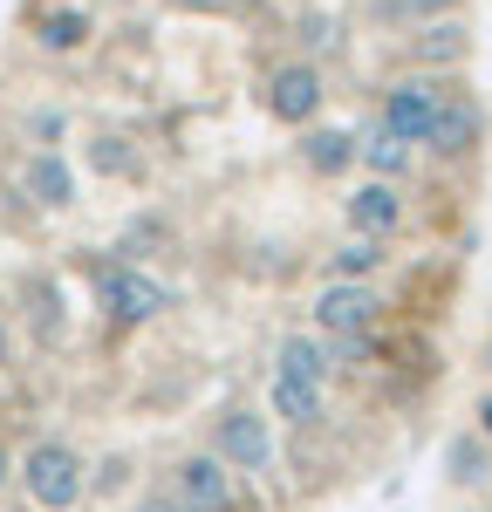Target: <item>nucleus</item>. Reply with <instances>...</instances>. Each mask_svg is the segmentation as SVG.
I'll return each instance as SVG.
<instances>
[{"label":"nucleus","mask_w":492,"mask_h":512,"mask_svg":"<svg viewBox=\"0 0 492 512\" xmlns=\"http://www.w3.org/2000/svg\"><path fill=\"white\" fill-rule=\"evenodd\" d=\"M445 89H451V76H431V69H410V76L383 82V96H376V123H383V130H397L410 151H424V137H431V117H438Z\"/></svg>","instance_id":"f257e3e1"},{"label":"nucleus","mask_w":492,"mask_h":512,"mask_svg":"<svg viewBox=\"0 0 492 512\" xmlns=\"http://www.w3.org/2000/svg\"><path fill=\"white\" fill-rule=\"evenodd\" d=\"M424 151L438 164H472L486 151V103L472 96V82L451 76L445 103H438V117H431V137H424Z\"/></svg>","instance_id":"f03ea898"},{"label":"nucleus","mask_w":492,"mask_h":512,"mask_svg":"<svg viewBox=\"0 0 492 512\" xmlns=\"http://www.w3.org/2000/svg\"><path fill=\"white\" fill-rule=\"evenodd\" d=\"M21 485H28V499L41 512H69L89 492V478H82V458L69 444H35L28 458H21Z\"/></svg>","instance_id":"7ed1b4c3"},{"label":"nucleus","mask_w":492,"mask_h":512,"mask_svg":"<svg viewBox=\"0 0 492 512\" xmlns=\"http://www.w3.org/2000/svg\"><path fill=\"white\" fill-rule=\"evenodd\" d=\"M212 451L233 465V472H274V424L260 417V410H246V403H233V410H219V424H212Z\"/></svg>","instance_id":"20e7f679"},{"label":"nucleus","mask_w":492,"mask_h":512,"mask_svg":"<svg viewBox=\"0 0 492 512\" xmlns=\"http://www.w3.org/2000/svg\"><path fill=\"white\" fill-rule=\"evenodd\" d=\"M96 301H103V315L123 321V328H137V321H158L171 308V294H164V280L137 274V267H96Z\"/></svg>","instance_id":"39448f33"},{"label":"nucleus","mask_w":492,"mask_h":512,"mask_svg":"<svg viewBox=\"0 0 492 512\" xmlns=\"http://www.w3.org/2000/svg\"><path fill=\"white\" fill-rule=\"evenodd\" d=\"M315 328L322 335H376L383 328V294L369 280H328L315 294Z\"/></svg>","instance_id":"423d86ee"},{"label":"nucleus","mask_w":492,"mask_h":512,"mask_svg":"<svg viewBox=\"0 0 492 512\" xmlns=\"http://www.w3.org/2000/svg\"><path fill=\"white\" fill-rule=\"evenodd\" d=\"M404 62L410 69H431V76H465L472 62V28L458 14H438V21H417L404 41Z\"/></svg>","instance_id":"0eeeda50"},{"label":"nucleus","mask_w":492,"mask_h":512,"mask_svg":"<svg viewBox=\"0 0 492 512\" xmlns=\"http://www.w3.org/2000/svg\"><path fill=\"white\" fill-rule=\"evenodd\" d=\"M322 103H328V89H322L315 62H281L267 76V117L287 123V130H308V123L322 117Z\"/></svg>","instance_id":"6e6552de"},{"label":"nucleus","mask_w":492,"mask_h":512,"mask_svg":"<svg viewBox=\"0 0 492 512\" xmlns=\"http://www.w3.org/2000/svg\"><path fill=\"white\" fill-rule=\"evenodd\" d=\"M404 185L397 178H363L356 192L342 198V219H349V233H376V239H397L404 233Z\"/></svg>","instance_id":"1a4fd4ad"},{"label":"nucleus","mask_w":492,"mask_h":512,"mask_svg":"<svg viewBox=\"0 0 492 512\" xmlns=\"http://www.w3.org/2000/svg\"><path fill=\"white\" fill-rule=\"evenodd\" d=\"M267 410H274L281 424H294V431H315V424L328 417V383H315V376H301V369H281V362H274Z\"/></svg>","instance_id":"9d476101"},{"label":"nucleus","mask_w":492,"mask_h":512,"mask_svg":"<svg viewBox=\"0 0 492 512\" xmlns=\"http://www.w3.org/2000/svg\"><path fill=\"white\" fill-rule=\"evenodd\" d=\"M178 499L192 512H233V465L219 451H192L178 465Z\"/></svg>","instance_id":"9b49d317"},{"label":"nucleus","mask_w":492,"mask_h":512,"mask_svg":"<svg viewBox=\"0 0 492 512\" xmlns=\"http://www.w3.org/2000/svg\"><path fill=\"white\" fill-rule=\"evenodd\" d=\"M438 465H445V485H451V492H492V444L479 437V424L451 431L445 451H438Z\"/></svg>","instance_id":"f8f14e48"},{"label":"nucleus","mask_w":492,"mask_h":512,"mask_svg":"<svg viewBox=\"0 0 492 512\" xmlns=\"http://www.w3.org/2000/svg\"><path fill=\"white\" fill-rule=\"evenodd\" d=\"M410 158H417V151H410L397 130H383V123H369L363 137H356V164H369V178H397V185H404Z\"/></svg>","instance_id":"ddd939ff"},{"label":"nucleus","mask_w":492,"mask_h":512,"mask_svg":"<svg viewBox=\"0 0 492 512\" xmlns=\"http://www.w3.org/2000/svg\"><path fill=\"white\" fill-rule=\"evenodd\" d=\"M383 267H390V239L376 233H349L328 253V280H376Z\"/></svg>","instance_id":"4468645a"},{"label":"nucleus","mask_w":492,"mask_h":512,"mask_svg":"<svg viewBox=\"0 0 492 512\" xmlns=\"http://www.w3.org/2000/svg\"><path fill=\"white\" fill-rule=\"evenodd\" d=\"M21 192L48 205V212H62V205H76V178H69V164L55 158V151H35L28 171H21Z\"/></svg>","instance_id":"2eb2a0df"},{"label":"nucleus","mask_w":492,"mask_h":512,"mask_svg":"<svg viewBox=\"0 0 492 512\" xmlns=\"http://www.w3.org/2000/svg\"><path fill=\"white\" fill-rule=\"evenodd\" d=\"M301 164H308L315 178H342V171L356 164V130H322V123H308V137H301Z\"/></svg>","instance_id":"dca6fc26"},{"label":"nucleus","mask_w":492,"mask_h":512,"mask_svg":"<svg viewBox=\"0 0 492 512\" xmlns=\"http://www.w3.org/2000/svg\"><path fill=\"white\" fill-rule=\"evenodd\" d=\"M96 35V21L82 14V7H48L35 21V41L48 48V55H69V48H82V41Z\"/></svg>","instance_id":"f3484780"},{"label":"nucleus","mask_w":492,"mask_h":512,"mask_svg":"<svg viewBox=\"0 0 492 512\" xmlns=\"http://www.w3.org/2000/svg\"><path fill=\"white\" fill-rule=\"evenodd\" d=\"M274 362H281V369H301V376H315V383H328L335 349H328V335L315 328V335H287L281 349H274Z\"/></svg>","instance_id":"a211bd4d"},{"label":"nucleus","mask_w":492,"mask_h":512,"mask_svg":"<svg viewBox=\"0 0 492 512\" xmlns=\"http://www.w3.org/2000/svg\"><path fill=\"white\" fill-rule=\"evenodd\" d=\"M458 7H465V0H383V14H390V21H410V28H417V21H438V14H458Z\"/></svg>","instance_id":"6ab92c4d"},{"label":"nucleus","mask_w":492,"mask_h":512,"mask_svg":"<svg viewBox=\"0 0 492 512\" xmlns=\"http://www.w3.org/2000/svg\"><path fill=\"white\" fill-rule=\"evenodd\" d=\"M472 424H479V437H486V444H492V390L479 396V403H472Z\"/></svg>","instance_id":"aec40b11"},{"label":"nucleus","mask_w":492,"mask_h":512,"mask_svg":"<svg viewBox=\"0 0 492 512\" xmlns=\"http://www.w3.org/2000/svg\"><path fill=\"white\" fill-rule=\"evenodd\" d=\"M137 512H192V506H185V499H144Z\"/></svg>","instance_id":"412c9836"},{"label":"nucleus","mask_w":492,"mask_h":512,"mask_svg":"<svg viewBox=\"0 0 492 512\" xmlns=\"http://www.w3.org/2000/svg\"><path fill=\"white\" fill-rule=\"evenodd\" d=\"M0 485H7V458H0Z\"/></svg>","instance_id":"4be33fe9"},{"label":"nucleus","mask_w":492,"mask_h":512,"mask_svg":"<svg viewBox=\"0 0 492 512\" xmlns=\"http://www.w3.org/2000/svg\"><path fill=\"white\" fill-rule=\"evenodd\" d=\"M465 512H492V506H465Z\"/></svg>","instance_id":"5701e85b"}]
</instances>
